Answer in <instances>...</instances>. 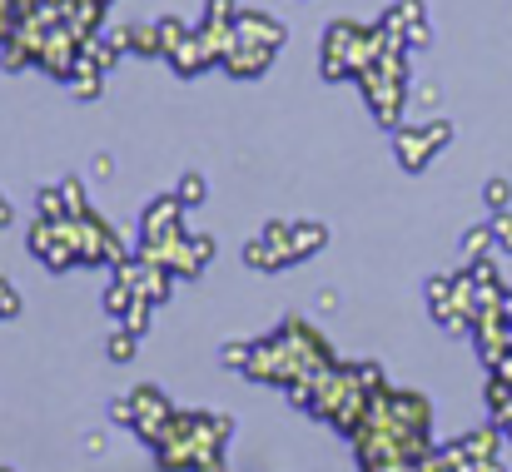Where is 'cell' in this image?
Returning a JSON list of instances; mask_svg holds the SVG:
<instances>
[{
  "label": "cell",
  "instance_id": "1",
  "mask_svg": "<svg viewBox=\"0 0 512 472\" xmlns=\"http://www.w3.org/2000/svg\"><path fill=\"white\" fill-rule=\"evenodd\" d=\"M433 433V408L423 393H408V388H378L358 433H353V448H358V468L363 472H418V463L433 453L428 443Z\"/></svg>",
  "mask_w": 512,
  "mask_h": 472
},
{
  "label": "cell",
  "instance_id": "2",
  "mask_svg": "<svg viewBox=\"0 0 512 472\" xmlns=\"http://www.w3.org/2000/svg\"><path fill=\"white\" fill-rule=\"evenodd\" d=\"M224 368L254 378V383H269V388H294V383H309L314 373L334 368V343L304 323V318H284L269 338H254V343H224Z\"/></svg>",
  "mask_w": 512,
  "mask_h": 472
},
{
  "label": "cell",
  "instance_id": "3",
  "mask_svg": "<svg viewBox=\"0 0 512 472\" xmlns=\"http://www.w3.org/2000/svg\"><path fill=\"white\" fill-rule=\"evenodd\" d=\"M234 423L224 413H199V408H179L155 448L160 468L165 472H194L199 463H214L224 458V443H229Z\"/></svg>",
  "mask_w": 512,
  "mask_h": 472
},
{
  "label": "cell",
  "instance_id": "4",
  "mask_svg": "<svg viewBox=\"0 0 512 472\" xmlns=\"http://www.w3.org/2000/svg\"><path fill=\"white\" fill-rule=\"evenodd\" d=\"M388 45V30L383 25H358V20H334L324 30V80H358Z\"/></svg>",
  "mask_w": 512,
  "mask_h": 472
},
{
  "label": "cell",
  "instance_id": "5",
  "mask_svg": "<svg viewBox=\"0 0 512 472\" xmlns=\"http://www.w3.org/2000/svg\"><path fill=\"white\" fill-rule=\"evenodd\" d=\"M174 413H179V408H174L155 383H145V388H135V393H120V398L110 403V418H115L120 428H135L140 443H150V448H160V438H165Z\"/></svg>",
  "mask_w": 512,
  "mask_h": 472
},
{
  "label": "cell",
  "instance_id": "6",
  "mask_svg": "<svg viewBox=\"0 0 512 472\" xmlns=\"http://www.w3.org/2000/svg\"><path fill=\"white\" fill-rule=\"evenodd\" d=\"M30 254H35L50 274H70L75 264H85L75 219H70V214H65V219H40V214H35V224H30Z\"/></svg>",
  "mask_w": 512,
  "mask_h": 472
},
{
  "label": "cell",
  "instance_id": "7",
  "mask_svg": "<svg viewBox=\"0 0 512 472\" xmlns=\"http://www.w3.org/2000/svg\"><path fill=\"white\" fill-rule=\"evenodd\" d=\"M443 145H453V120H428V125H398L393 130V155L398 164L408 169V174H418V169H428V159L438 155Z\"/></svg>",
  "mask_w": 512,
  "mask_h": 472
},
{
  "label": "cell",
  "instance_id": "8",
  "mask_svg": "<svg viewBox=\"0 0 512 472\" xmlns=\"http://www.w3.org/2000/svg\"><path fill=\"white\" fill-rule=\"evenodd\" d=\"M473 338H478V353H483V363L493 368V363H503L512 353V289L488 309V314L478 318V328H473Z\"/></svg>",
  "mask_w": 512,
  "mask_h": 472
},
{
  "label": "cell",
  "instance_id": "9",
  "mask_svg": "<svg viewBox=\"0 0 512 472\" xmlns=\"http://www.w3.org/2000/svg\"><path fill=\"white\" fill-rule=\"evenodd\" d=\"M115 279H120V284H130V289H135L140 299H150L155 309L174 299V274L165 269V264L140 259V254H135V259H125V264H115Z\"/></svg>",
  "mask_w": 512,
  "mask_h": 472
},
{
  "label": "cell",
  "instance_id": "10",
  "mask_svg": "<svg viewBox=\"0 0 512 472\" xmlns=\"http://www.w3.org/2000/svg\"><path fill=\"white\" fill-rule=\"evenodd\" d=\"M269 60H274V50H269V45H254V40H244V35L234 30L229 55H224V70H229L234 80H259V75L269 70Z\"/></svg>",
  "mask_w": 512,
  "mask_h": 472
},
{
  "label": "cell",
  "instance_id": "11",
  "mask_svg": "<svg viewBox=\"0 0 512 472\" xmlns=\"http://www.w3.org/2000/svg\"><path fill=\"white\" fill-rule=\"evenodd\" d=\"M209 259H214V239H209V234H184L170 259V274L174 279H194Z\"/></svg>",
  "mask_w": 512,
  "mask_h": 472
},
{
  "label": "cell",
  "instance_id": "12",
  "mask_svg": "<svg viewBox=\"0 0 512 472\" xmlns=\"http://www.w3.org/2000/svg\"><path fill=\"white\" fill-rule=\"evenodd\" d=\"M324 244H329V224H319V219H294L289 224V264L314 259Z\"/></svg>",
  "mask_w": 512,
  "mask_h": 472
},
{
  "label": "cell",
  "instance_id": "13",
  "mask_svg": "<svg viewBox=\"0 0 512 472\" xmlns=\"http://www.w3.org/2000/svg\"><path fill=\"white\" fill-rule=\"evenodd\" d=\"M234 30H239L244 40H254V45H269V50H279V40H284V25H279L274 15H264V10H239Z\"/></svg>",
  "mask_w": 512,
  "mask_h": 472
},
{
  "label": "cell",
  "instance_id": "14",
  "mask_svg": "<svg viewBox=\"0 0 512 472\" xmlns=\"http://www.w3.org/2000/svg\"><path fill=\"white\" fill-rule=\"evenodd\" d=\"M170 65L179 70V75H184V80H189V75H199L204 65H214V60H209V50H204V40H199V30H189V35L174 45V50H170Z\"/></svg>",
  "mask_w": 512,
  "mask_h": 472
},
{
  "label": "cell",
  "instance_id": "15",
  "mask_svg": "<svg viewBox=\"0 0 512 472\" xmlns=\"http://www.w3.org/2000/svg\"><path fill=\"white\" fill-rule=\"evenodd\" d=\"M65 85H70L80 100H95V95L105 90V70H100V65L80 50V60H75V70H70V80H65Z\"/></svg>",
  "mask_w": 512,
  "mask_h": 472
},
{
  "label": "cell",
  "instance_id": "16",
  "mask_svg": "<svg viewBox=\"0 0 512 472\" xmlns=\"http://www.w3.org/2000/svg\"><path fill=\"white\" fill-rule=\"evenodd\" d=\"M493 249H498L493 224H478V229H468V234H463V264H488V259H493Z\"/></svg>",
  "mask_w": 512,
  "mask_h": 472
},
{
  "label": "cell",
  "instance_id": "17",
  "mask_svg": "<svg viewBox=\"0 0 512 472\" xmlns=\"http://www.w3.org/2000/svg\"><path fill=\"white\" fill-rule=\"evenodd\" d=\"M125 50L135 55H165V40H160V25H125Z\"/></svg>",
  "mask_w": 512,
  "mask_h": 472
},
{
  "label": "cell",
  "instance_id": "18",
  "mask_svg": "<svg viewBox=\"0 0 512 472\" xmlns=\"http://www.w3.org/2000/svg\"><path fill=\"white\" fill-rule=\"evenodd\" d=\"M244 264H249V269H259V274H279V269H284V264H279V254L269 249V239H264V234L244 244Z\"/></svg>",
  "mask_w": 512,
  "mask_h": 472
},
{
  "label": "cell",
  "instance_id": "19",
  "mask_svg": "<svg viewBox=\"0 0 512 472\" xmlns=\"http://www.w3.org/2000/svg\"><path fill=\"white\" fill-rule=\"evenodd\" d=\"M135 348H140V333H130V328H115V333H110V343H105L110 363H130V358H135Z\"/></svg>",
  "mask_w": 512,
  "mask_h": 472
},
{
  "label": "cell",
  "instance_id": "20",
  "mask_svg": "<svg viewBox=\"0 0 512 472\" xmlns=\"http://www.w3.org/2000/svg\"><path fill=\"white\" fill-rule=\"evenodd\" d=\"M35 214H40V219H65V214H70V209H65V194H60V184H55V189L45 184V189L35 194Z\"/></svg>",
  "mask_w": 512,
  "mask_h": 472
},
{
  "label": "cell",
  "instance_id": "21",
  "mask_svg": "<svg viewBox=\"0 0 512 472\" xmlns=\"http://www.w3.org/2000/svg\"><path fill=\"white\" fill-rule=\"evenodd\" d=\"M174 194H179V204H184V209H194V204H204L209 184H204V174H184V179L174 184Z\"/></svg>",
  "mask_w": 512,
  "mask_h": 472
},
{
  "label": "cell",
  "instance_id": "22",
  "mask_svg": "<svg viewBox=\"0 0 512 472\" xmlns=\"http://www.w3.org/2000/svg\"><path fill=\"white\" fill-rule=\"evenodd\" d=\"M483 204H488L493 214H508V204H512V184L508 179H488V184H483Z\"/></svg>",
  "mask_w": 512,
  "mask_h": 472
},
{
  "label": "cell",
  "instance_id": "23",
  "mask_svg": "<svg viewBox=\"0 0 512 472\" xmlns=\"http://www.w3.org/2000/svg\"><path fill=\"white\" fill-rule=\"evenodd\" d=\"M15 314H20V294L10 289V279H0V323L15 318Z\"/></svg>",
  "mask_w": 512,
  "mask_h": 472
},
{
  "label": "cell",
  "instance_id": "24",
  "mask_svg": "<svg viewBox=\"0 0 512 472\" xmlns=\"http://www.w3.org/2000/svg\"><path fill=\"white\" fill-rule=\"evenodd\" d=\"M488 224H493V234H498V249H508L512 254V214H493Z\"/></svg>",
  "mask_w": 512,
  "mask_h": 472
},
{
  "label": "cell",
  "instance_id": "25",
  "mask_svg": "<svg viewBox=\"0 0 512 472\" xmlns=\"http://www.w3.org/2000/svg\"><path fill=\"white\" fill-rule=\"evenodd\" d=\"M10 219H15V209H10V199H5V194H0V229H5V224H10Z\"/></svg>",
  "mask_w": 512,
  "mask_h": 472
},
{
  "label": "cell",
  "instance_id": "26",
  "mask_svg": "<svg viewBox=\"0 0 512 472\" xmlns=\"http://www.w3.org/2000/svg\"><path fill=\"white\" fill-rule=\"evenodd\" d=\"M194 472H224V458H214V463H199Z\"/></svg>",
  "mask_w": 512,
  "mask_h": 472
}]
</instances>
